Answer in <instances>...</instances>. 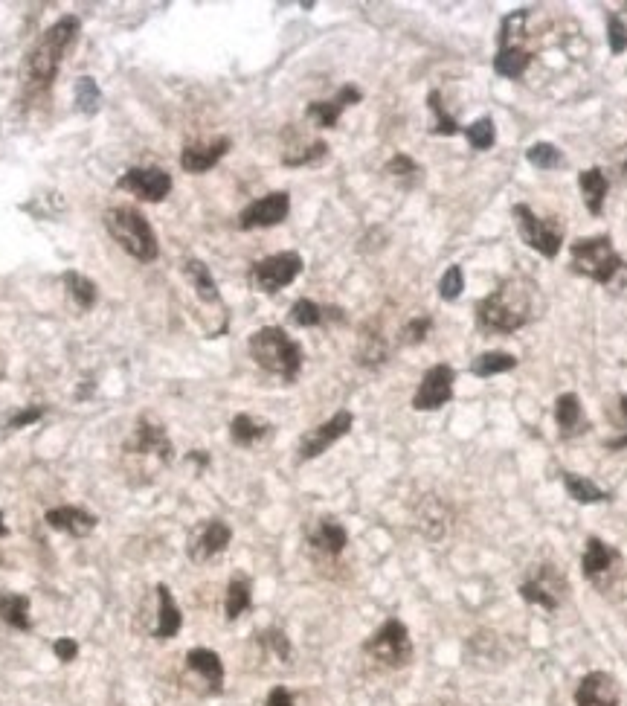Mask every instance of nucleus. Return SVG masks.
<instances>
[{
    "mask_svg": "<svg viewBox=\"0 0 627 706\" xmlns=\"http://www.w3.org/2000/svg\"><path fill=\"white\" fill-rule=\"evenodd\" d=\"M44 521L56 532H67L73 538H85V535H90L96 529L99 518L93 512H88V509H79V506H59V509H50L44 515Z\"/></svg>",
    "mask_w": 627,
    "mask_h": 706,
    "instance_id": "nucleus-19",
    "label": "nucleus"
},
{
    "mask_svg": "<svg viewBox=\"0 0 627 706\" xmlns=\"http://www.w3.org/2000/svg\"><path fill=\"white\" fill-rule=\"evenodd\" d=\"M433 329L430 317H413L404 329H401V343H421L427 338V332Z\"/></svg>",
    "mask_w": 627,
    "mask_h": 706,
    "instance_id": "nucleus-45",
    "label": "nucleus"
},
{
    "mask_svg": "<svg viewBox=\"0 0 627 706\" xmlns=\"http://www.w3.org/2000/svg\"><path fill=\"white\" fill-rule=\"evenodd\" d=\"M270 422L265 419H256L250 413H239L233 422H230V439L239 445V448H253L256 442H262L270 433Z\"/></svg>",
    "mask_w": 627,
    "mask_h": 706,
    "instance_id": "nucleus-25",
    "label": "nucleus"
},
{
    "mask_svg": "<svg viewBox=\"0 0 627 706\" xmlns=\"http://www.w3.org/2000/svg\"><path fill=\"white\" fill-rule=\"evenodd\" d=\"M555 422H558V433L564 439L578 436V433H584V430L590 428L587 416H584V407H581V401H578L575 393L558 396V401H555Z\"/></svg>",
    "mask_w": 627,
    "mask_h": 706,
    "instance_id": "nucleus-23",
    "label": "nucleus"
},
{
    "mask_svg": "<svg viewBox=\"0 0 627 706\" xmlns=\"http://www.w3.org/2000/svg\"><path fill=\"white\" fill-rule=\"evenodd\" d=\"M532 320V285L526 279H506L477 303V323L485 332L511 335Z\"/></svg>",
    "mask_w": 627,
    "mask_h": 706,
    "instance_id": "nucleus-1",
    "label": "nucleus"
},
{
    "mask_svg": "<svg viewBox=\"0 0 627 706\" xmlns=\"http://www.w3.org/2000/svg\"><path fill=\"white\" fill-rule=\"evenodd\" d=\"M326 320H343V311L337 306H317L314 300H297V303L291 306V323H297L302 329L323 326Z\"/></svg>",
    "mask_w": 627,
    "mask_h": 706,
    "instance_id": "nucleus-27",
    "label": "nucleus"
},
{
    "mask_svg": "<svg viewBox=\"0 0 627 706\" xmlns=\"http://www.w3.org/2000/svg\"><path fill=\"white\" fill-rule=\"evenodd\" d=\"M79 30H82V21L76 15H64L35 41V47L27 53V62H24V76L32 91H44L53 85V79L59 76L61 59L76 41Z\"/></svg>",
    "mask_w": 627,
    "mask_h": 706,
    "instance_id": "nucleus-2",
    "label": "nucleus"
},
{
    "mask_svg": "<svg viewBox=\"0 0 627 706\" xmlns=\"http://www.w3.org/2000/svg\"><path fill=\"white\" fill-rule=\"evenodd\" d=\"M616 564H619V553L610 544H604L596 535L587 538V550L581 555V570L590 582H598L601 576H607Z\"/></svg>",
    "mask_w": 627,
    "mask_h": 706,
    "instance_id": "nucleus-22",
    "label": "nucleus"
},
{
    "mask_svg": "<svg viewBox=\"0 0 627 706\" xmlns=\"http://www.w3.org/2000/svg\"><path fill=\"white\" fill-rule=\"evenodd\" d=\"M253 605V584H250V579L244 576V573H239V576H233L230 579V584H227V596H224V616L233 622V619H239L247 608Z\"/></svg>",
    "mask_w": 627,
    "mask_h": 706,
    "instance_id": "nucleus-28",
    "label": "nucleus"
},
{
    "mask_svg": "<svg viewBox=\"0 0 627 706\" xmlns=\"http://www.w3.org/2000/svg\"><path fill=\"white\" fill-rule=\"evenodd\" d=\"M389 358L387 343L381 335H363L358 346V361L363 367H381Z\"/></svg>",
    "mask_w": 627,
    "mask_h": 706,
    "instance_id": "nucleus-37",
    "label": "nucleus"
},
{
    "mask_svg": "<svg viewBox=\"0 0 627 706\" xmlns=\"http://www.w3.org/2000/svg\"><path fill=\"white\" fill-rule=\"evenodd\" d=\"M529 64H532V53L523 50L520 44H514V47H500L497 56H494V73H497V76H506V79H520Z\"/></svg>",
    "mask_w": 627,
    "mask_h": 706,
    "instance_id": "nucleus-29",
    "label": "nucleus"
},
{
    "mask_svg": "<svg viewBox=\"0 0 627 706\" xmlns=\"http://www.w3.org/2000/svg\"><path fill=\"white\" fill-rule=\"evenodd\" d=\"M564 489H567V494L575 503H584V506L610 500V494L604 492V489H598L593 480H587L581 474H572V471H564Z\"/></svg>",
    "mask_w": 627,
    "mask_h": 706,
    "instance_id": "nucleus-32",
    "label": "nucleus"
},
{
    "mask_svg": "<svg viewBox=\"0 0 627 706\" xmlns=\"http://www.w3.org/2000/svg\"><path fill=\"white\" fill-rule=\"evenodd\" d=\"M520 596L523 602L538 605L543 611H558L567 596V579L552 564H540L538 573L520 584Z\"/></svg>",
    "mask_w": 627,
    "mask_h": 706,
    "instance_id": "nucleus-9",
    "label": "nucleus"
},
{
    "mask_svg": "<svg viewBox=\"0 0 627 706\" xmlns=\"http://www.w3.org/2000/svg\"><path fill=\"white\" fill-rule=\"evenodd\" d=\"M73 102L82 114H96L99 105H102V91L96 85L93 76H79L76 85H73Z\"/></svg>",
    "mask_w": 627,
    "mask_h": 706,
    "instance_id": "nucleus-35",
    "label": "nucleus"
},
{
    "mask_svg": "<svg viewBox=\"0 0 627 706\" xmlns=\"http://www.w3.org/2000/svg\"><path fill=\"white\" fill-rule=\"evenodd\" d=\"M302 256L297 250H285V253H273L268 259H259L250 268V285L262 294H276L282 288H288L294 279L302 274Z\"/></svg>",
    "mask_w": 627,
    "mask_h": 706,
    "instance_id": "nucleus-7",
    "label": "nucleus"
},
{
    "mask_svg": "<svg viewBox=\"0 0 627 706\" xmlns=\"http://www.w3.org/2000/svg\"><path fill=\"white\" fill-rule=\"evenodd\" d=\"M625 172H627V163H625Z\"/></svg>",
    "mask_w": 627,
    "mask_h": 706,
    "instance_id": "nucleus-51",
    "label": "nucleus"
},
{
    "mask_svg": "<svg viewBox=\"0 0 627 706\" xmlns=\"http://www.w3.org/2000/svg\"><path fill=\"white\" fill-rule=\"evenodd\" d=\"M465 137H468V143H471L477 152L491 149V146H494V140H497V128H494V120H491V117H479L477 123L468 125Z\"/></svg>",
    "mask_w": 627,
    "mask_h": 706,
    "instance_id": "nucleus-38",
    "label": "nucleus"
},
{
    "mask_svg": "<svg viewBox=\"0 0 627 706\" xmlns=\"http://www.w3.org/2000/svg\"><path fill=\"white\" fill-rule=\"evenodd\" d=\"M6 535V523H3V512H0V538Z\"/></svg>",
    "mask_w": 627,
    "mask_h": 706,
    "instance_id": "nucleus-50",
    "label": "nucleus"
},
{
    "mask_svg": "<svg viewBox=\"0 0 627 706\" xmlns=\"http://www.w3.org/2000/svg\"><path fill=\"white\" fill-rule=\"evenodd\" d=\"M352 425H355V416H352L349 410H337L329 422H323V425L311 428L308 433H302L297 448L299 462L317 460L320 454H326L334 442H340V439L352 430Z\"/></svg>",
    "mask_w": 627,
    "mask_h": 706,
    "instance_id": "nucleus-10",
    "label": "nucleus"
},
{
    "mask_svg": "<svg viewBox=\"0 0 627 706\" xmlns=\"http://www.w3.org/2000/svg\"><path fill=\"white\" fill-rule=\"evenodd\" d=\"M259 643L265 645L273 657H279L282 663H288V660H291V654H294L291 640H288V637H285V631H279V628H268V631H262V634H259Z\"/></svg>",
    "mask_w": 627,
    "mask_h": 706,
    "instance_id": "nucleus-41",
    "label": "nucleus"
},
{
    "mask_svg": "<svg viewBox=\"0 0 627 706\" xmlns=\"http://www.w3.org/2000/svg\"><path fill=\"white\" fill-rule=\"evenodd\" d=\"M384 172H387L389 178L407 181V178H418V175H421V166H418L413 157H407V154H395L387 166H384Z\"/></svg>",
    "mask_w": 627,
    "mask_h": 706,
    "instance_id": "nucleus-42",
    "label": "nucleus"
},
{
    "mask_svg": "<svg viewBox=\"0 0 627 706\" xmlns=\"http://www.w3.org/2000/svg\"><path fill=\"white\" fill-rule=\"evenodd\" d=\"M578 186H581V198H584L587 210H590L593 215H601V210H604V198H607V189H610L607 175L593 166V169H587V172H581V175H578Z\"/></svg>",
    "mask_w": 627,
    "mask_h": 706,
    "instance_id": "nucleus-26",
    "label": "nucleus"
},
{
    "mask_svg": "<svg viewBox=\"0 0 627 706\" xmlns=\"http://www.w3.org/2000/svg\"><path fill=\"white\" fill-rule=\"evenodd\" d=\"M44 413H47V407H44V404H30V407L18 410V413L9 419V428L21 430V428H27V425H35Z\"/></svg>",
    "mask_w": 627,
    "mask_h": 706,
    "instance_id": "nucleus-46",
    "label": "nucleus"
},
{
    "mask_svg": "<svg viewBox=\"0 0 627 706\" xmlns=\"http://www.w3.org/2000/svg\"><path fill=\"white\" fill-rule=\"evenodd\" d=\"M247 349H250V358L259 367L270 372V375H279L288 384H294L299 372H302V358H305L302 346L279 326H265L256 335H250Z\"/></svg>",
    "mask_w": 627,
    "mask_h": 706,
    "instance_id": "nucleus-3",
    "label": "nucleus"
},
{
    "mask_svg": "<svg viewBox=\"0 0 627 706\" xmlns=\"http://www.w3.org/2000/svg\"><path fill=\"white\" fill-rule=\"evenodd\" d=\"M311 547L314 550H320L323 555H340L343 550H346V544H349V532H346V526L337 521H331V518H323V521L314 526V532H311Z\"/></svg>",
    "mask_w": 627,
    "mask_h": 706,
    "instance_id": "nucleus-24",
    "label": "nucleus"
},
{
    "mask_svg": "<svg viewBox=\"0 0 627 706\" xmlns=\"http://www.w3.org/2000/svg\"><path fill=\"white\" fill-rule=\"evenodd\" d=\"M183 274H186V279L192 282L195 294H198L204 303H221L218 285H215V279H212L209 268L204 265V262H201V259H186V265H183Z\"/></svg>",
    "mask_w": 627,
    "mask_h": 706,
    "instance_id": "nucleus-30",
    "label": "nucleus"
},
{
    "mask_svg": "<svg viewBox=\"0 0 627 706\" xmlns=\"http://www.w3.org/2000/svg\"><path fill=\"white\" fill-rule=\"evenodd\" d=\"M125 451L128 454H143V457H157V460L169 462L172 460V442H169V433L163 425L151 422V419H140L134 433L128 436L125 442Z\"/></svg>",
    "mask_w": 627,
    "mask_h": 706,
    "instance_id": "nucleus-15",
    "label": "nucleus"
},
{
    "mask_svg": "<svg viewBox=\"0 0 627 706\" xmlns=\"http://www.w3.org/2000/svg\"><path fill=\"white\" fill-rule=\"evenodd\" d=\"M291 213V195L288 192H270L265 198L247 204L239 213L241 230H259V227H276Z\"/></svg>",
    "mask_w": 627,
    "mask_h": 706,
    "instance_id": "nucleus-13",
    "label": "nucleus"
},
{
    "mask_svg": "<svg viewBox=\"0 0 627 706\" xmlns=\"http://www.w3.org/2000/svg\"><path fill=\"white\" fill-rule=\"evenodd\" d=\"M572 271L581 277L593 279L604 288H619V277H627V262L616 253L610 236H590L578 239L569 247Z\"/></svg>",
    "mask_w": 627,
    "mask_h": 706,
    "instance_id": "nucleus-4",
    "label": "nucleus"
},
{
    "mask_svg": "<svg viewBox=\"0 0 627 706\" xmlns=\"http://www.w3.org/2000/svg\"><path fill=\"white\" fill-rule=\"evenodd\" d=\"M427 102H430V111L436 114V125H433V134H442V137H453V134H459V123H456V120L450 117L448 111H445L442 93L430 91V96H427Z\"/></svg>",
    "mask_w": 627,
    "mask_h": 706,
    "instance_id": "nucleus-40",
    "label": "nucleus"
},
{
    "mask_svg": "<svg viewBox=\"0 0 627 706\" xmlns=\"http://www.w3.org/2000/svg\"><path fill=\"white\" fill-rule=\"evenodd\" d=\"M575 706H619V683L607 672H590L575 689Z\"/></svg>",
    "mask_w": 627,
    "mask_h": 706,
    "instance_id": "nucleus-16",
    "label": "nucleus"
},
{
    "mask_svg": "<svg viewBox=\"0 0 627 706\" xmlns=\"http://www.w3.org/2000/svg\"><path fill=\"white\" fill-rule=\"evenodd\" d=\"M53 651H56V657H59L61 663H73L79 657V643L73 637H59L53 643Z\"/></svg>",
    "mask_w": 627,
    "mask_h": 706,
    "instance_id": "nucleus-47",
    "label": "nucleus"
},
{
    "mask_svg": "<svg viewBox=\"0 0 627 706\" xmlns=\"http://www.w3.org/2000/svg\"><path fill=\"white\" fill-rule=\"evenodd\" d=\"M230 137H215L209 143H189L183 152H180V166L189 172V175H204L212 166H218V160L230 152Z\"/></svg>",
    "mask_w": 627,
    "mask_h": 706,
    "instance_id": "nucleus-17",
    "label": "nucleus"
},
{
    "mask_svg": "<svg viewBox=\"0 0 627 706\" xmlns=\"http://www.w3.org/2000/svg\"><path fill=\"white\" fill-rule=\"evenodd\" d=\"M465 288V277H462V268L459 265H450L445 271V277L439 279V294L442 300H456Z\"/></svg>",
    "mask_w": 627,
    "mask_h": 706,
    "instance_id": "nucleus-43",
    "label": "nucleus"
},
{
    "mask_svg": "<svg viewBox=\"0 0 627 706\" xmlns=\"http://www.w3.org/2000/svg\"><path fill=\"white\" fill-rule=\"evenodd\" d=\"M105 230L125 253H131L140 262H154L160 256L154 227L149 224V218L134 207H111L105 213Z\"/></svg>",
    "mask_w": 627,
    "mask_h": 706,
    "instance_id": "nucleus-5",
    "label": "nucleus"
},
{
    "mask_svg": "<svg viewBox=\"0 0 627 706\" xmlns=\"http://www.w3.org/2000/svg\"><path fill=\"white\" fill-rule=\"evenodd\" d=\"M514 367H517V358L511 352H482L474 358L471 372L477 378H491V375H500V372H508Z\"/></svg>",
    "mask_w": 627,
    "mask_h": 706,
    "instance_id": "nucleus-33",
    "label": "nucleus"
},
{
    "mask_svg": "<svg viewBox=\"0 0 627 706\" xmlns=\"http://www.w3.org/2000/svg\"><path fill=\"white\" fill-rule=\"evenodd\" d=\"M157 593V625H154V637L157 640H172L178 637V631L183 628V614L175 605V596L166 584H157L154 587Z\"/></svg>",
    "mask_w": 627,
    "mask_h": 706,
    "instance_id": "nucleus-21",
    "label": "nucleus"
},
{
    "mask_svg": "<svg viewBox=\"0 0 627 706\" xmlns=\"http://www.w3.org/2000/svg\"><path fill=\"white\" fill-rule=\"evenodd\" d=\"M514 221H517V230H520V239L532 250H538L540 256L546 259H555L561 253V242H564V230L555 224V221H546L540 215L532 213V207L526 204H517L514 210Z\"/></svg>",
    "mask_w": 627,
    "mask_h": 706,
    "instance_id": "nucleus-8",
    "label": "nucleus"
},
{
    "mask_svg": "<svg viewBox=\"0 0 627 706\" xmlns=\"http://www.w3.org/2000/svg\"><path fill=\"white\" fill-rule=\"evenodd\" d=\"M230 541H233V529L224 521L212 518V521L201 523V526L192 532V538H189V544H186V553H189V558H192L195 564H204L209 558L224 553V550L230 547Z\"/></svg>",
    "mask_w": 627,
    "mask_h": 706,
    "instance_id": "nucleus-14",
    "label": "nucleus"
},
{
    "mask_svg": "<svg viewBox=\"0 0 627 706\" xmlns=\"http://www.w3.org/2000/svg\"><path fill=\"white\" fill-rule=\"evenodd\" d=\"M61 279H64V288L70 291V297L76 300V306L82 308V311H90V308L96 306V282L93 279L82 277L76 271H67Z\"/></svg>",
    "mask_w": 627,
    "mask_h": 706,
    "instance_id": "nucleus-34",
    "label": "nucleus"
},
{
    "mask_svg": "<svg viewBox=\"0 0 627 706\" xmlns=\"http://www.w3.org/2000/svg\"><path fill=\"white\" fill-rule=\"evenodd\" d=\"M453 381L456 372L448 364H436L424 372L421 384H418L416 396H413V410H439L453 399Z\"/></svg>",
    "mask_w": 627,
    "mask_h": 706,
    "instance_id": "nucleus-12",
    "label": "nucleus"
},
{
    "mask_svg": "<svg viewBox=\"0 0 627 706\" xmlns=\"http://www.w3.org/2000/svg\"><path fill=\"white\" fill-rule=\"evenodd\" d=\"M526 160H529L535 169L549 172V169H555V166H561V163H564V154H561V149H555L552 143H535V146H529Z\"/></svg>",
    "mask_w": 627,
    "mask_h": 706,
    "instance_id": "nucleus-39",
    "label": "nucleus"
},
{
    "mask_svg": "<svg viewBox=\"0 0 627 706\" xmlns=\"http://www.w3.org/2000/svg\"><path fill=\"white\" fill-rule=\"evenodd\" d=\"M607 38H610L613 56H622L627 50V30L619 15H610V18H607Z\"/></svg>",
    "mask_w": 627,
    "mask_h": 706,
    "instance_id": "nucleus-44",
    "label": "nucleus"
},
{
    "mask_svg": "<svg viewBox=\"0 0 627 706\" xmlns=\"http://www.w3.org/2000/svg\"><path fill=\"white\" fill-rule=\"evenodd\" d=\"M186 669L201 677L212 695H218L224 689V663L212 648H192L186 654Z\"/></svg>",
    "mask_w": 627,
    "mask_h": 706,
    "instance_id": "nucleus-20",
    "label": "nucleus"
},
{
    "mask_svg": "<svg viewBox=\"0 0 627 706\" xmlns=\"http://www.w3.org/2000/svg\"><path fill=\"white\" fill-rule=\"evenodd\" d=\"M363 651L369 657H375L378 663H384L389 669H401L413 660V640L410 631L401 619H387L366 643Z\"/></svg>",
    "mask_w": 627,
    "mask_h": 706,
    "instance_id": "nucleus-6",
    "label": "nucleus"
},
{
    "mask_svg": "<svg viewBox=\"0 0 627 706\" xmlns=\"http://www.w3.org/2000/svg\"><path fill=\"white\" fill-rule=\"evenodd\" d=\"M0 619L18 631H30V599L21 593L0 590Z\"/></svg>",
    "mask_w": 627,
    "mask_h": 706,
    "instance_id": "nucleus-31",
    "label": "nucleus"
},
{
    "mask_svg": "<svg viewBox=\"0 0 627 706\" xmlns=\"http://www.w3.org/2000/svg\"><path fill=\"white\" fill-rule=\"evenodd\" d=\"M265 706H294V695H291V689H285V686H273Z\"/></svg>",
    "mask_w": 627,
    "mask_h": 706,
    "instance_id": "nucleus-48",
    "label": "nucleus"
},
{
    "mask_svg": "<svg viewBox=\"0 0 627 706\" xmlns=\"http://www.w3.org/2000/svg\"><path fill=\"white\" fill-rule=\"evenodd\" d=\"M326 154H329V146H326L323 140H314V143H308V146H299L297 152L282 154V163H285V166H291V169H299V166H314V163H320Z\"/></svg>",
    "mask_w": 627,
    "mask_h": 706,
    "instance_id": "nucleus-36",
    "label": "nucleus"
},
{
    "mask_svg": "<svg viewBox=\"0 0 627 706\" xmlns=\"http://www.w3.org/2000/svg\"><path fill=\"white\" fill-rule=\"evenodd\" d=\"M619 416H616V425H619V430H625L627 436V396H619Z\"/></svg>",
    "mask_w": 627,
    "mask_h": 706,
    "instance_id": "nucleus-49",
    "label": "nucleus"
},
{
    "mask_svg": "<svg viewBox=\"0 0 627 706\" xmlns=\"http://www.w3.org/2000/svg\"><path fill=\"white\" fill-rule=\"evenodd\" d=\"M360 99H363L360 88H355V85H343V88L334 93L331 99L311 102V105L305 108V114H308L314 123L320 125V128H334V125H337V120H340V114H343L349 105H358Z\"/></svg>",
    "mask_w": 627,
    "mask_h": 706,
    "instance_id": "nucleus-18",
    "label": "nucleus"
},
{
    "mask_svg": "<svg viewBox=\"0 0 627 706\" xmlns=\"http://www.w3.org/2000/svg\"><path fill=\"white\" fill-rule=\"evenodd\" d=\"M117 186L131 192V195H137L140 201L157 204L172 192V175L166 169H157V166H134L128 172H122Z\"/></svg>",
    "mask_w": 627,
    "mask_h": 706,
    "instance_id": "nucleus-11",
    "label": "nucleus"
}]
</instances>
